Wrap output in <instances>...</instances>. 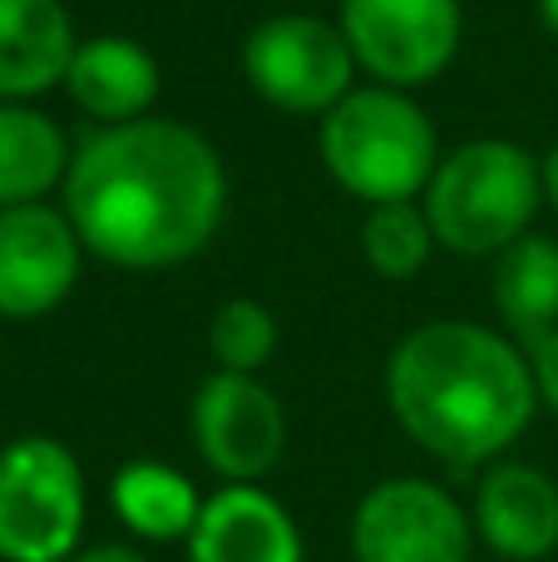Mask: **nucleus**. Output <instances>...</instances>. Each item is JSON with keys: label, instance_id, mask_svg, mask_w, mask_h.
I'll list each match as a JSON object with an SVG mask.
<instances>
[{"label": "nucleus", "instance_id": "nucleus-14", "mask_svg": "<svg viewBox=\"0 0 558 562\" xmlns=\"http://www.w3.org/2000/svg\"><path fill=\"white\" fill-rule=\"evenodd\" d=\"M75 49L65 0H0V104H30L59 89Z\"/></svg>", "mask_w": 558, "mask_h": 562}, {"label": "nucleus", "instance_id": "nucleus-3", "mask_svg": "<svg viewBox=\"0 0 558 562\" xmlns=\"http://www.w3.org/2000/svg\"><path fill=\"white\" fill-rule=\"evenodd\" d=\"M322 164L342 193L376 203H415L440 168L435 124L405 89L356 85L322 114Z\"/></svg>", "mask_w": 558, "mask_h": 562}, {"label": "nucleus", "instance_id": "nucleus-15", "mask_svg": "<svg viewBox=\"0 0 558 562\" xmlns=\"http://www.w3.org/2000/svg\"><path fill=\"white\" fill-rule=\"evenodd\" d=\"M109 508L144 543H188L198 514H203V494L183 469L158 464V459H134L109 484Z\"/></svg>", "mask_w": 558, "mask_h": 562}, {"label": "nucleus", "instance_id": "nucleus-11", "mask_svg": "<svg viewBox=\"0 0 558 562\" xmlns=\"http://www.w3.org/2000/svg\"><path fill=\"white\" fill-rule=\"evenodd\" d=\"M475 533L504 562H539L558 548V484L520 459H494L475 484Z\"/></svg>", "mask_w": 558, "mask_h": 562}, {"label": "nucleus", "instance_id": "nucleus-21", "mask_svg": "<svg viewBox=\"0 0 558 562\" xmlns=\"http://www.w3.org/2000/svg\"><path fill=\"white\" fill-rule=\"evenodd\" d=\"M69 562H148L138 548L129 543H99V548H85V553H75Z\"/></svg>", "mask_w": 558, "mask_h": 562}, {"label": "nucleus", "instance_id": "nucleus-19", "mask_svg": "<svg viewBox=\"0 0 558 562\" xmlns=\"http://www.w3.org/2000/svg\"><path fill=\"white\" fill-rule=\"evenodd\" d=\"M208 350H213L217 370L257 375L277 356V316L257 296L223 301L213 311V326H208Z\"/></svg>", "mask_w": 558, "mask_h": 562}, {"label": "nucleus", "instance_id": "nucleus-4", "mask_svg": "<svg viewBox=\"0 0 558 562\" xmlns=\"http://www.w3.org/2000/svg\"><path fill=\"white\" fill-rule=\"evenodd\" d=\"M539 203V158L510 138H470L440 154V168L421 198L435 243L460 257H500L529 233Z\"/></svg>", "mask_w": 558, "mask_h": 562}, {"label": "nucleus", "instance_id": "nucleus-5", "mask_svg": "<svg viewBox=\"0 0 558 562\" xmlns=\"http://www.w3.org/2000/svg\"><path fill=\"white\" fill-rule=\"evenodd\" d=\"M85 508V469L69 445L25 435L0 449V562H69Z\"/></svg>", "mask_w": 558, "mask_h": 562}, {"label": "nucleus", "instance_id": "nucleus-17", "mask_svg": "<svg viewBox=\"0 0 558 562\" xmlns=\"http://www.w3.org/2000/svg\"><path fill=\"white\" fill-rule=\"evenodd\" d=\"M494 311L504 330L524 346H539L558 330V243L544 233H524L494 257Z\"/></svg>", "mask_w": 558, "mask_h": 562}, {"label": "nucleus", "instance_id": "nucleus-10", "mask_svg": "<svg viewBox=\"0 0 558 562\" xmlns=\"http://www.w3.org/2000/svg\"><path fill=\"white\" fill-rule=\"evenodd\" d=\"M85 243L65 207H0V316L35 321L65 306L79 286Z\"/></svg>", "mask_w": 558, "mask_h": 562}, {"label": "nucleus", "instance_id": "nucleus-7", "mask_svg": "<svg viewBox=\"0 0 558 562\" xmlns=\"http://www.w3.org/2000/svg\"><path fill=\"white\" fill-rule=\"evenodd\" d=\"M346 45L356 69L391 89H421L450 69L465 35L460 0H342Z\"/></svg>", "mask_w": 558, "mask_h": 562}, {"label": "nucleus", "instance_id": "nucleus-8", "mask_svg": "<svg viewBox=\"0 0 558 562\" xmlns=\"http://www.w3.org/2000/svg\"><path fill=\"white\" fill-rule=\"evenodd\" d=\"M475 518L450 488L421 474H395L366 488L351 514L356 562H470Z\"/></svg>", "mask_w": 558, "mask_h": 562}, {"label": "nucleus", "instance_id": "nucleus-6", "mask_svg": "<svg viewBox=\"0 0 558 562\" xmlns=\"http://www.w3.org/2000/svg\"><path fill=\"white\" fill-rule=\"evenodd\" d=\"M243 75L253 94L282 114H332L356 89V55L342 25L287 10L243 40Z\"/></svg>", "mask_w": 558, "mask_h": 562}, {"label": "nucleus", "instance_id": "nucleus-16", "mask_svg": "<svg viewBox=\"0 0 558 562\" xmlns=\"http://www.w3.org/2000/svg\"><path fill=\"white\" fill-rule=\"evenodd\" d=\"M69 138L35 104H0V207L45 203V193L65 188Z\"/></svg>", "mask_w": 558, "mask_h": 562}, {"label": "nucleus", "instance_id": "nucleus-23", "mask_svg": "<svg viewBox=\"0 0 558 562\" xmlns=\"http://www.w3.org/2000/svg\"><path fill=\"white\" fill-rule=\"evenodd\" d=\"M539 20L549 35H558V0H539Z\"/></svg>", "mask_w": 558, "mask_h": 562}, {"label": "nucleus", "instance_id": "nucleus-12", "mask_svg": "<svg viewBox=\"0 0 558 562\" xmlns=\"http://www.w3.org/2000/svg\"><path fill=\"white\" fill-rule=\"evenodd\" d=\"M188 562H306L302 528L257 484H223L203 498Z\"/></svg>", "mask_w": 558, "mask_h": 562}, {"label": "nucleus", "instance_id": "nucleus-1", "mask_svg": "<svg viewBox=\"0 0 558 562\" xmlns=\"http://www.w3.org/2000/svg\"><path fill=\"white\" fill-rule=\"evenodd\" d=\"M59 198L89 257L119 272H168L217 237L227 168L198 128L148 114L89 134Z\"/></svg>", "mask_w": 558, "mask_h": 562}, {"label": "nucleus", "instance_id": "nucleus-9", "mask_svg": "<svg viewBox=\"0 0 558 562\" xmlns=\"http://www.w3.org/2000/svg\"><path fill=\"white\" fill-rule=\"evenodd\" d=\"M188 429L223 484H263L287 454V409L257 375L213 370L193 390Z\"/></svg>", "mask_w": 558, "mask_h": 562}, {"label": "nucleus", "instance_id": "nucleus-18", "mask_svg": "<svg viewBox=\"0 0 558 562\" xmlns=\"http://www.w3.org/2000/svg\"><path fill=\"white\" fill-rule=\"evenodd\" d=\"M435 227L425 217L421 198L415 203H376L366 207V223H361V252L371 262L376 277L386 281H411L425 272L435 252Z\"/></svg>", "mask_w": 558, "mask_h": 562}, {"label": "nucleus", "instance_id": "nucleus-22", "mask_svg": "<svg viewBox=\"0 0 558 562\" xmlns=\"http://www.w3.org/2000/svg\"><path fill=\"white\" fill-rule=\"evenodd\" d=\"M539 173H544V203H554V213H558V144L539 158Z\"/></svg>", "mask_w": 558, "mask_h": 562}, {"label": "nucleus", "instance_id": "nucleus-2", "mask_svg": "<svg viewBox=\"0 0 558 562\" xmlns=\"http://www.w3.org/2000/svg\"><path fill=\"white\" fill-rule=\"evenodd\" d=\"M395 425L455 469L494 464L539 409L534 360L480 321H425L386 360Z\"/></svg>", "mask_w": 558, "mask_h": 562}, {"label": "nucleus", "instance_id": "nucleus-20", "mask_svg": "<svg viewBox=\"0 0 558 562\" xmlns=\"http://www.w3.org/2000/svg\"><path fill=\"white\" fill-rule=\"evenodd\" d=\"M529 360H534V380H539V405H549L558 415V330H549L529 350Z\"/></svg>", "mask_w": 558, "mask_h": 562}, {"label": "nucleus", "instance_id": "nucleus-13", "mask_svg": "<svg viewBox=\"0 0 558 562\" xmlns=\"http://www.w3.org/2000/svg\"><path fill=\"white\" fill-rule=\"evenodd\" d=\"M158 89H164V69H158L154 49L129 35L79 40L65 75V94L104 128L148 119V109L158 104Z\"/></svg>", "mask_w": 558, "mask_h": 562}]
</instances>
